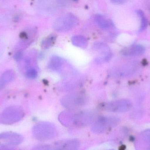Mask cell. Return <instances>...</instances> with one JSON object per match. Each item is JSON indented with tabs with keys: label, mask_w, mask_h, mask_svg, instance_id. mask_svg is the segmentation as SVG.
I'll return each mask as SVG.
<instances>
[{
	"label": "cell",
	"mask_w": 150,
	"mask_h": 150,
	"mask_svg": "<svg viewBox=\"0 0 150 150\" xmlns=\"http://www.w3.org/2000/svg\"><path fill=\"white\" fill-rule=\"evenodd\" d=\"M95 20L98 26L103 30H108L112 26L110 19L101 14H97L95 16Z\"/></svg>",
	"instance_id": "4fadbf2b"
},
{
	"label": "cell",
	"mask_w": 150,
	"mask_h": 150,
	"mask_svg": "<svg viewBox=\"0 0 150 150\" xmlns=\"http://www.w3.org/2000/svg\"><path fill=\"white\" fill-rule=\"evenodd\" d=\"M112 1L115 3L120 4L124 2V1H120V0H119H119H115V1Z\"/></svg>",
	"instance_id": "7402d4cb"
},
{
	"label": "cell",
	"mask_w": 150,
	"mask_h": 150,
	"mask_svg": "<svg viewBox=\"0 0 150 150\" xmlns=\"http://www.w3.org/2000/svg\"><path fill=\"white\" fill-rule=\"evenodd\" d=\"M80 146L78 140L72 139L65 141L57 146L54 150H77Z\"/></svg>",
	"instance_id": "30bf717a"
},
{
	"label": "cell",
	"mask_w": 150,
	"mask_h": 150,
	"mask_svg": "<svg viewBox=\"0 0 150 150\" xmlns=\"http://www.w3.org/2000/svg\"><path fill=\"white\" fill-rule=\"evenodd\" d=\"M137 13L138 15H139V16L141 17L142 19V22H141V31H143L145 29V28L147 26V20H146V18L144 16V14L143 12L142 11L139 10L137 11Z\"/></svg>",
	"instance_id": "ac0fdd59"
},
{
	"label": "cell",
	"mask_w": 150,
	"mask_h": 150,
	"mask_svg": "<svg viewBox=\"0 0 150 150\" xmlns=\"http://www.w3.org/2000/svg\"><path fill=\"white\" fill-rule=\"evenodd\" d=\"M88 99L85 94L82 92H75L67 94L62 98L61 103L65 108L75 109L86 105Z\"/></svg>",
	"instance_id": "7a4b0ae2"
},
{
	"label": "cell",
	"mask_w": 150,
	"mask_h": 150,
	"mask_svg": "<svg viewBox=\"0 0 150 150\" xmlns=\"http://www.w3.org/2000/svg\"><path fill=\"white\" fill-rule=\"evenodd\" d=\"M144 50V47L141 45H133L124 49L122 54L127 56H136L142 54Z\"/></svg>",
	"instance_id": "7c38bea8"
},
{
	"label": "cell",
	"mask_w": 150,
	"mask_h": 150,
	"mask_svg": "<svg viewBox=\"0 0 150 150\" xmlns=\"http://www.w3.org/2000/svg\"><path fill=\"white\" fill-rule=\"evenodd\" d=\"M72 43L76 46L85 48L88 45V41L86 38L81 35H76L73 36L72 39Z\"/></svg>",
	"instance_id": "5bb4252c"
},
{
	"label": "cell",
	"mask_w": 150,
	"mask_h": 150,
	"mask_svg": "<svg viewBox=\"0 0 150 150\" xmlns=\"http://www.w3.org/2000/svg\"><path fill=\"white\" fill-rule=\"evenodd\" d=\"M4 84L2 82H1L0 81V90H1L2 89H3V88H4Z\"/></svg>",
	"instance_id": "603a6c76"
},
{
	"label": "cell",
	"mask_w": 150,
	"mask_h": 150,
	"mask_svg": "<svg viewBox=\"0 0 150 150\" xmlns=\"http://www.w3.org/2000/svg\"><path fill=\"white\" fill-rule=\"evenodd\" d=\"M93 48L98 55L95 59V62L99 64L105 63L109 61L112 57V53L108 46L104 42H96Z\"/></svg>",
	"instance_id": "52a82bcc"
},
{
	"label": "cell",
	"mask_w": 150,
	"mask_h": 150,
	"mask_svg": "<svg viewBox=\"0 0 150 150\" xmlns=\"http://www.w3.org/2000/svg\"><path fill=\"white\" fill-rule=\"evenodd\" d=\"M36 150H52L51 148L49 146H41L40 147H38V149H36Z\"/></svg>",
	"instance_id": "ffe728a7"
},
{
	"label": "cell",
	"mask_w": 150,
	"mask_h": 150,
	"mask_svg": "<svg viewBox=\"0 0 150 150\" xmlns=\"http://www.w3.org/2000/svg\"><path fill=\"white\" fill-rule=\"evenodd\" d=\"M73 114L69 112H62L59 115V120L64 126H72Z\"/></svg>",
	"instance_id": "9a60e30c"
},
{
	"label": "cell",
	"mask_w": 150,
	"mask_h": 150,
	"mask_svg": "<svg viewBox=\"0 0 150 150\" xmlns=\"http://www.w3.org/2000/svg\"><path fill=\"white\" fill-rule=\"evenodd\" d=\"M43 2L40 8H42V11L46 13H52L68 4L67 1H45Z\"/></svg>",
	"instance_id": "9c48e42d"
},
{
	"label": "cell",
	"mask_w": 150,
	"mask_h": 150,
	"mask_svg": "<svg viewBox=\"0 0 150 150\" xmlns=\"http://www.w3.org/2000/svg\"><path fill=\"white\" fill-rule=\"evenodd\" d=\"M26 75L27 77L31 79H34L38 76V71L33 68H31L27 70L26 72Z\"/></svg>",
	"instance_id": "d6986e66"
},
{
	"label": "cell",
	"mask_w": 150,
	"mask_h": 150,
	"mask_svg": "<svg viewBox=\"0 0 150 150\" xmlns=\"http://www.w3.org/2000/svg\"><path fill=\"white\" fill-rule=\"evenodd\" d=\"M23 115L21 109L16 107L7 108L0 115V122L4 124H11L22 119Z\"/></svg>",
	"instance_id": "8992f818"
},
{
	"label": "cell",
	"mask_w": 150,
	"mask_h": 150,
	"mask_svg": "<svg viewBox=\"0 0 150 150\" xmlns=\"http://www.w3.org/2000/svg\"><path fill=\"white\" fill-rule=\"evenodd\" d=\"M64 61L61 57L58 56H53L51 57L48 62V68L55 72L60 71L63 68Z\"/></svg>",
	"instance_id": "8fae6325"
},
{
	"label": "cell",
	"mask_w": 150,
	"mask_h": 150,
	"mask_svg": "<svg viewBox=\"0 0 150 150\" xmlns=\"http://www.w3.org/2000/svg\"><path fill=\"white\" fill-rule=\"evenodd\" d=\"M79 19L72 13L64 14L54 22L53 27L58 32H66L73 29L78 23Z\"/></svg>",
	"instance_id": "3957f363"
},
{
	"label": "cell",
	"mask_w": 150,
	"mask_h": 150,
	"mask_svg": "<svg viewBox=\"0 0 150 150\" xmlns=\"http://www.w3.org/2000/svg\"><path fill=\"white\" fill-rule=\"evenodd\" d=\"M131 107V104L127 100H119L108 103L105 107L106 110L112 112H122L129 111Z\"/></svg>",
	"instance_id": "ba28073f"
},
{
	"label": "cell",
	"mask_w": 150,
	"mask_h": 150,
	"mask_svg": "<svg viewBox=\"0 0 150 150\" xmlns=\"http://www.w3.org/2000/svg\"><path fill=\"white\" fill-rule=\"evenodd\" d=\"M22 56H23V54H22V53L21 52H19V53H17L16 54V55H15V58L16 60H20V59H21V58L22 57Z\"/></svg>",
	"instance_id": "44dd1931"
},
{
	"label": "cell",
	"mask_w": 150,
	"mask_h": 150,
	"mask_svg": "<svg viewBox=\"0 0 150 150\" xmlns=\"http://www.w3.org/2000/svg\"><path fill=\"white\" fill-rule=\"evenodd\" d=\"M119 122V120L115 117L103 116L97 119L91 128V130L96 134H102L109 129L116 126Z\"/></svg>",
	"instance_id": "277c9868"
},
{
	"label": "cell",
	"mask_w": 150,
	"mask_h": 150,
	"mask_svg": "<svg viewBox=\"0 0 150 150\" xmlns=\"http://www.w3.org/2000/svg\"><path fill=\"white\" fill-rule=\"evenodd\" d=\"M56 37L54 34H51L43 40L42 46L44 48H48L52 46L56 40Z\"/></svg>",
	"instance_id": "e0dca14e"
},
{
	"label": "cell",
	"mask_w": 150,
	"mask_h": 150,
	"mask_svg": "<svg viewBox=\"0 0 150 150\" xmlns=\"http://www.w3.org/2000/svg\"><path fill=\"white\" fill-rule=\"evenodd\" d=\"M95 117L94 113L89 111H82L73 114L72 125L81 127H86L93 122Z\"/></svg>",
	"instance_id": "5b68a950"
},
{
	"label": "cell",
	"mask_w": 150,
	"mask_h": 150,
	"mask_svg": "<svg viewBox=\"0 0 150 150\" xmlns=\"http://www.w3.org/2000/svg\"><path fill=\"white\" fill-rule=\"evenodd\" d=\"M15 77V74L13 70H7L2 75L0 81L5 84L12 81Z\"/></svg>",
	"instance_id": "2e32d148"
},
{
	"label": "cell",
	"mask_w": 150,
	"mask_h": 150,
	"mask_svg": "<svg viewBox=\"0 0 150 150\" xmlns=\"http://www.w3.org/2000/svg\"><path fill=\"white\" fill-rule=\"evenodd\" d=\"M33 134L38 140L47 141L56 136L57 130L54 124L47 122H42L34 127Z\"/></svg>",
	"instance_id": "6da1fadb"
}]
</instances>
